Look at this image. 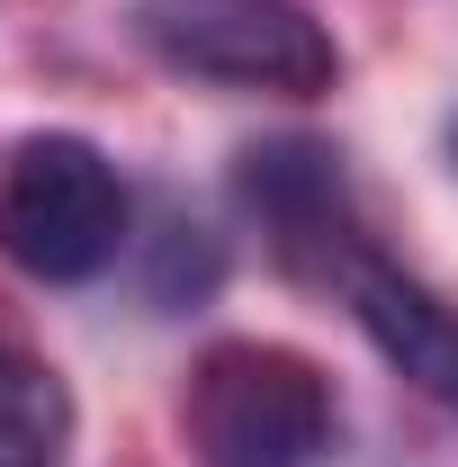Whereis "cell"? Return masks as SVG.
<instances>
[{"label":"cell","mask_w":458,"mask_h":467,"mask_svg":"<svg viewBox=\"0 0 458 467\" xmlns=\"http://www.w3.org/2000/svg\"><path fill=\"white\" fill-rule=\"evenodd\" d=\"M126 225H135V198L90 135L46 126L0 153V261L18 279L81 288L126 252Z\"/></svg>","instance_id":"7a4b0ae2"},{"label":"cell","mask_w":458,"mask_h":467,"mask_svg":"<svg viewBox=\"0 0 458 467\" xmlns=\"http://www.w3.org/2000/svg\"><path fill=\"white\" fill-rule=\"evenodd\" d=\"M72 459V387L55 359L0 333V467H63Z\"/></svg>","instance_id":"8992f818"},{"label":"cell","mask_w":458,"mask_h":467,"mask_svg":"<svg viewBox=\"0 0 458 467\" xmlns=\"http://www.w3.org/2000/svg\"><path fill=\"white\" fill-rule=\"evenodd\" d=\"M342 306H350V324L369 333V350L396 368L404 387L458 422V306L450 296L369 243V252L342 270Z\"/></svg>","instance_id":"5b68a950"},{"label":"cell","mask_w":458,"mask_h":467,"mask_svg":"<svg viewBox=\"0 0 458 467\" xmlns=\"http://www.w3.org/2000/svg\"><path fill=\"white\" fill-rule=\"evenodd\" d=\"M450 162H458V109H450Z\"/></svg>","instance_id":"ba28073f"},{"label":"cell","mask_w":458,"mask_h":467,"mask_svg":"<svg viewBox=\"0 0 458 467\" xmlns=\"http://www.w3.org/2000/svg\"><path fill=\"white\" fill-rule=\"evenodd\" d=\"M216 234H198V225H172V243H162V279H153V306H189V296H207L216 288Z\"/></svg>","instance_id":"52a82bcc"},{"label":"cell","mask_w":458,"mask_h":467,"mask_svg":"<svg viewBox=\"0 0 458 467\" xmlns=\"http://www.w3.org/2000/svg\"><path fill=\"white\" fill-rule=\"evenodd\" d=\"M234 198H243V216L261 225V243L279 252L297 279L342 288V270L369 252V225H359V198H350L342 153L315 144V135L243 144V153H234Z\"/></svg>","instance_id":"277c9868"},{"label":"cell","mask_w":458,"mask_h":467,"mask_svg":"<svg viewBox=\"0 0 458 467\" xmlns=\"http://www.w3.org/2000/svg\"><path fill=\"white\" fill-rule=\"evenodd\" d=\"M126 27L180 81L252 99H324L342 81V46L306 0H135Z\"/></svg>","instance_id":"3957f363"},{"label":"cell","mask_w":458,"mask_h":467,"mask_svg":"<svg viewBox=\"0 0 458 467\" xmlns=\"http://www.w3.org/2000/svg\"><path fill=\"white\" fill-rule=\"evenodd\" d=\"M180 441L198 467H324L342 441V405L306 350L225 333L189 359Z\"/></svg>","instance_id":"6da1fadb"}]
</instances>
